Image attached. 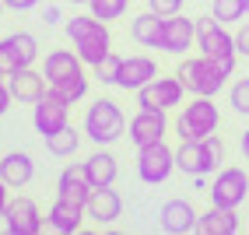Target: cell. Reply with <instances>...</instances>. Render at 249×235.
Instances as JSON below:
<instances>
[{
	"label": "cell",
	"mask_w": 249,
	"mask_h": 235,
	"mask_svg": "<svg viewBox=\"0 0 249 235\" xmlns=\"http://www.w3.org/2000/svg\"><path fill=\"white\" fill-rule=\"evenodd\" d=\"M67 36L77 49V56L85 63H91V67L112 53L109 49V28L102 25V18H95V14H74L67 21Z\"/></svg>",
	"instance_id": "1"
},
{
	"label": "cell",
	"mask_w": 249,
	"mask_h": 235,
	"mask_svg": "<svg viewBox=\"0 0 249 235\" xmlns=\"http://www.w3.org/2000/svg\"><path fill=\"white\" fill-rule=\"evenodd\" d=\"M176 77H179L182 85H186V91H193V95H218L231 74L221 67V60H214V56H196V60H182L179 71H176Z\"/></svg>",
	"instance_id": "2"
},
{
	"label": "cell",
	"mask_w": 249,
	"mask_h": 235,
	"mask_svg": "<svg viewBox=\"0 0 249 235\" xmlns=\"http://www.w3.org/2000/svg\"><path fill=\"white\" fill-rule=\"evenodd\" d=\"M218 123H221V112L214 106V95H196L176 120V130H179V141H204L218 130Z\"/></svg>",
	"instance_id": "3"
},
{
	"label": "cell",
	"mask_w": 249,
	"mask_h": 235,
	"mask_svg": "<svg viewBox=\"0 0 249 235\" xmlns=\"http://www.w3.org/2000/svg\"><path fill=\"white\" fill-rule=\"evenodd\" d=\"M221 141L214 137H204V141H182L179 144V151H176V169H182L186 176H207V172H214L221 165Z\"/></svg>",
	"instance_id": "4"
},
{
	"label": "cell",
	"mask_w": 249,
	"mask_h": 235,
	"mask_svg": "<svg viewBox=\"0 0 249 235\" xmlns=\"http://www.w3.org/2000/svg\"><path fill=\"white\" fill-rule=\"evenodd\" d=\"M123 112L116 102H109V98H98V102H91V109L85 112V133L95 141V144H112L116 137L123 133Z\"/></svg>",
	"instance_id": "5"
},
{
	"label": "cell",
	"mask_w": 249,
	"mask_h": 235,
	"mask_svg": "<svg viewBox=\"0 0 249 235\" xmlns=\"http://www.w3.org/2000/svg\"><path fill=\"white\" fill-rule=\"evenodd\" d=\"M172 169H176V151L165 144V141L141 147V155H137V176H141V182L158 186V182L169 179Z\"/></svg>",
	"instance_id": "6"
},
{
	"label": "cell",
	"mask_w": 249,
	"mask_h": 235,
	"mask_svg": "<svg viewBox=\"0 0 249 235\" xmlns=\"http://www.w3.org/2000/svg\"><path fill=\"white\" fill-rule=\"evenodd\" d=\"M196 46H200L204 56H214V60L239 56L235 36H228L225 21H218V18H200V21H196Z\"/></svg>",
	"instance_id": "7"
},
{
	"label": "cell",
	"mask_w": 249,
	"mask_h": 235,
	"mask_svg": "<svg viewBox=\"0 0 249 235\" xmlns=\"http://www.w3.org/2000/svg\"><path fill=\"white\" fill-rule=\"evenodd\" d=\"M182 95H186V85L179 77H155L144 88H137V106L141 109H172L182 102Z\"/></svg>",
	"instance_id": "8"
},
{
	"label": "cell",
	"mask_w": 249,
	"mask_h": 235,
	"mask_svg": "<svg viewBox=\"0 0 249 235\" xmlns=\"http://www.w3.org/2000/svg\"><path fill=\"white\" fill-rule=\"evenodd\" d=\"M207 193H211L214 207H235L239 211V204L249 193V176L242 169H221L218 176H214V186Z\"/></svg>",
	"instance_id": "9"
},
{
	"label": "cell",
	"mask_w": 249,
	"mask_h": 235,
	"mask_svg": "<svg viewBox=\"0 0 249 235\" xmlns=\"http://www.w3.org/2000/svg\"><path fill=\"white\" fill-rule=\"evenodd\" d=\"M67 98H63L53 85L46 88V95L36 102V112H32V123H36V130L42 133V137H49V133H56L60 127H67Z\"/></svg>",
	"instance_id": "10"
},
{
	"label": "cell",
	"mask_w": 249,
	"mask_h": 235,
	"mask_svg": "<svg viewBox=\"0 0 249 235\" xmlns=\"http://www.w3.org/2000/svg\"><path fill=\"white\" fill-rule=\"evenodd\" d=\"M36 53H39V46L28 32H14V36L0 39V71H4V77L21 71V67H32Z\"/></svg>",
	"instance_id": "11"
},
{
	"label": "cell",
	"mask_w": 249,
	"mask_h": 235,
	"mask_svg": "<svg viewBox=\"0 0 249 235\" xmlns=\"http://www.w3.org/2000/svg\"><path fill=\"white\" fill-rule=\"evenodd\" d=\"M165 130H169L165 109H141L134 120H130V141L137 147H147V144L165 141Z\"/></svg>",
	"instance_id": "12"
},
{
	"label": "cell",
	"mask_w": 249,
	"mask_h": 235,
	"mask_svg": "<svg viewBox=\"0 0 249 235\" xmlns=\"http://www.w3.org/2000/svg\"><path fill=\"white\" fill-rule=\"evenodd\" d=\"M4 217H7V232H11V235H39V232H42V214H39V207L32 204V200H25V197L11 200L7 211H4Z\"/></svg>",
	"instance_id": "13"
},
{
	"label": "cell",
	"mask_w": 249,
	"mask_h": 235,
	"mask_svg": "<svg viewBox=\"0 0 249 235\" xmlns=\"http://www.w3.org/2000/svg\"><path fill=\"white\" fill-rule=\"evenodd\" d=\"M158 77V67L151 56H123L120 60V74H116V88H144L147 81H155Z\"/></svg>",
	"instance_id": "14"
},
{
	"label": "cell",
	"mask_w": 249,
	"mask_h": 235,
	"mask_svg": "<svg viewBox=\"0 0 249 235\" xmlns=\"http://www.w3.org/2000/svg\"><path fill=\"white\" fill-rule=\"evenodd\" d=\"M85 214L91 217V221H98V225H112L116 217L123 214V200H120V193H116L112 186H95L91 197H88V204H85Z\"/></svg>",
	"instance_id": "15"
},
{
	"label": "cell",
	"mask_w": 249,
	"mask_h": 235,
	"mask_svg": "<svg viewBox=\"0 0 249 235\" xmlns=\"http://www.w3.org/2000/svg\"><path fill=\"white\" fill-rule=\"evenodd\" d=\"M196 39V21L182 18V14H169L165 18V36H161V49L165 53H186L190 42Z\"/></svg>",
	"instance_id": "16"
},
{
	"label": "cell",
	"mask_w": 249,
	"mask_h": 235,
	"mask_svg": "<svg viewBox=\"0 0 249 235\" xmlns=\"http://www.w3.org/2000/svg\"><path fill=\"white\" fill-rule=\"evenodd\" d=\"M200 225V214L193 211L190 200H169L161 207V228L172 232V235H186V232H196Z\"/></svg>",
	"instance_id": "17"
},
{
	"label": "cell",
	"mask_w": 249,
	"mask_h": 235,
	"mask_svg": "<svg viewBox=\"0 0 249 235\" xmlns=\"http://www.w3.org/2000/svg\"><path fill=\"white\" fill-rule=\"evenodd\" d=\"M7 88L18 102H39L46 95V74H36L32 67H21V71L7 74Z\"/></svg>",
	"instance_id": "18"
},
{
	"label": "cell",
	"mask_w": 249,
	"mask_h": 235,
	"mask_svg": "<svg viewBox=\"0 0 249 235\" xmlns=\"http://www.w3.org/2000/svg\"><path fill=\"white\" fill-rule=\"evenodd\" d=\"M91 182L85 176V169H63L60 172V182H56V193L60 200H67V204H77V207H85L88 204V197H91Z\"/></svg>",
	"instance_id": "19"
},
{
	"label": "cell",
	"mask_w": 249,
	"mask_h": 235,
	"mask_svg": "<svg viewBox=\"0 0 249 235\" xmlns=\"http://www.w3.org/2000/svg\"><path fill=\"white\" fill-rule=\"evenodd\" d=\"M130 36H134V42H141V46H158L161 49L165 18L158 11H144V14H137V18L130 21Z\"/></svg>",
	"instance_id": "20"
},
{
	"label": "cell",
	"mask_w": 249,
	"mask_h": 235,
	"mask_svg": "<svg viewBox=\"0 0 249 235\" xmlns=\"http://www.w3.org/2000/svg\"><path fill=\"white\" fill-rule=\"evenodd\" d=\"M196 232L204 235H235L239 232V214L235 207H214L200 214V225H196Z\"/></svg>",
	"instance_id": "21"
},
{
	"label": "cell",
	"mask_w": 249,
	"mask_h": 235,
	"mask_svg": "<svg viewBox=\"0 0 249 235\" xmlns=\"http://www.w3.org/2000/svg\"><path fill=\"white\" fill-rule=\"evenodd\" d=\"M81 217H85V207H77V204H67V200H60L56 197V204L49 207V228L53 232H63V235H74L81 232Z\"/></svg>",
	"instance_id": "22"
},
{
	"label": "cell",
	"mask_w": 249,
	"mask_h": 235,
	"mask_svg": "<svg viewBox=\"0 0 249 235\" xmlns=\"http://www.w3.org/2000/svg\"><path fill=\"white\" fill-rule=\"evenodd\" d=\"M32 172H36V165H32V158L25 151H11V155L0 162V179H4L7 186H25L32 179Z\"/></svg>",
	"instance_id": "23"
},
{
	"label": "cell",
	"mask_w": 249,
	"mask_h": 235,
	"mask_svg": "<svg viewBox=\"0 0 249 235\" xmlns=\"http://www.w3.org/2000/svg\"><path fill=\"white\" fill-rule=\"evenodd\" d=\"M81 63H85V60H81L77 53H67V49H53V53L46 56V71H42V74H46L49 85H56V81L77 74V71H81Z\"/></svg>",
	"instance_id": "24"
},
{
	"label": "cell",
	"mask_w": 249,
	"mask_h": 235,
	"mask_svg": "<svg viewBox=\"0 0 249 235\" xmlns=\"http://www.w3.org/2000/svg\"><path fill=\"white\" fill-rule=\"evenodd\" d=\"M81 169H85L91 186H112V182H116V158L109 155V151H95Z\"/></svg>",
	"instance_id": "25"
},
{
	"label": "cell",
	"mask_w": 249,
	"mask_h": 235,
	"mask_svg": "<svg viewBox=\"0 0 249 235\" xmlns=\"http://www.w3.org/2000/svg\"><path fill=\"white\" fill-rule=\"evenodd\" d=\"M46 141V147L49 151H53V155H74V151H77V144H81V137H77V130L67 123V127H60L56 133H49V137H42Z\"/></svg>",
	"instance_id": "26"
},
{
	"label": "cell",
	"mask_w": 249,
	"mask_h": 235,
	"mask_svg": "<svg viewBox=\"0 0 249 235\" xmlns=\"http://www.w3.org/2000/svg\"><path fill=\"white\" fill-rule=\"evenodd\" d=\"M53 88L67 98V102H77V98H85V91H88V77H85V71H77V74H71V77L56 81Z\"/></svg>",
	"instance_id": "27"
},
{
	"label": "cell",
	"mask_w": 249,
	"mask_h": 235,
	"mask_svg": "<svg viewBox=\"0 0 249 235\" xmlns=\"http://www.w3.org/2000/svg\"><path fill=\"white\" fill-rule=\"evenodd\" d=\"M242 14H249L246 0H214V18L218 21H242Z\"/></svg>",
	"instance_id": "28"
},
{
	"label": "cell",
	"mask_w": 249,
	"mask_h": 235,
	"mask_svg": "<svg viewBox=\"0 0 249 235\" xmlns=\"http://www.w3.org/2000/svg\"><path fill=\"white\" fill-rule=\"evenodd\" d=\"M88 7H91L95 18L112 21V18H120V14H126V0H88Z\"/></svg>",
	"instance_id": "29"
},
{
	"label": "cell",
	"mask_w": 249,
	"mask_h": 235,
	"mask_svg": "<svg viewBox=\"0 0 249 235\" xmlns=\"http://www.w3.org/2000/svg\"><path fill=\"white\" fill-rule=\"evenodd\" d=\"M231 109H235L239 116H249V77H239L235 85H231Z\"/></svg>",
	"instance_id": "30"
},
{
	"label": "cell",
	"mask_w": 249,
	"mask_h": 235,
	"mask_svg": "<svg viewBox=\"0 0 249 235\" xmlns=\"http://www.w3.org/2000/svg\"><path fill=\"white\" fill-rule=\"evenodd\" d=\"M120 60H123V56H116V53H109L106 60H98V63H95V77L102 81V85H116V74H120Z\"/></svg>",
	"instance_id": "31"
},
{
	"label": "cell",
	"mask_w": 249,
	"mask_h": 235,
	"mask_svg": "<svg viewBox=\"0 0 249 235\" xmlns=\"http://www.w3.org/2000/svg\"><path fill=\"white\" fill-rule=\"evenodd\" d=\"M147 4H151V11H158L161 18H169V14H179L182 0H147Z\"/></svg>",
	"instance_id": "32"
},
{
	"label": "cell",
	"mask_w": 249,
	"mask_h": 235,
	"mask_svg": "<svg viewBox=\"0 0 249 235\" xmlns=\"http://www.w3.org/2000/svg\"><path fill=\"white\" fill-rule=\"evenodd\" d=\"M235 49H239V56H249V21H242L235 32Z\"/></svg>",
	"instance_id": "33"
},
{
	"label": "cell",
	"mask_w": 249,
	"mask_h": 235,
	"mask_svg": "<svg viewBox=\"0 0 249 235\" xmlns=\"http://www.w3.org/2000/svg\"><path fill=\"white\" fill-rule=\"evenodd\" d=\"M11 98H14V95H11V88L4 85V81H0V116L7 112V106H11Z\"/></svg>",
	"instance_id": "34"
},
{
	"label": "cell",
	"mask_w": 249,
	"mask_h": 235,
	"mask_svg": "<svg viewBox=\"0 0 249 235\" xmlns=\"http://www.w3.org/2000/svg\"><path fill=\"white\" fill-rule=\"evenodd\" d=\"M4 4H7L11 11H28V7H36L39 0H4Z\"/></svg>",
	"instance_id": "35"
},
{
	"label": "cell",
	"mask_w": 249,
	"mask_h": 235,
	"mask_svg": "<svg viewBox=\"0 0 249 235\" xmlns=\"http://www.w3.org/2000/svg\"><path fill=\"white\" fill-rule=\"evenodd\" d=\"M42 21H46V25H56V21H60V7H46V11H42Z\"/></svg>",
	"instance_id": "36"
},
{
	"label": "cell",
	"mask_w": 249,
	"mask_h": 235,
	"mask_svg": "<svg viewBox=\"0 0 249 235\" xmlns=\"http://www.w3.org/2000/svg\"><path fill=\"white\" fill-rule=\"evenodd\" d=\"M7 204H11V200H7V182H4V179H0V214H4V211H7Z\"/></svg>",
	"instance_id": "37"
},
{
	"label": "cell",
	"mask_w": 249,
	"mask_h": 235,
	"mask_svg": "<svg viewBox=\"0 0 249 235\" xmlns=\"http://www.w3.org/2000/svg\"><path fill=\"white\" fill-rule=\"evenodd\" d=\"M242 155H246V158H249V127H246V130H242Z\"/></svg>",
	"instance_id": "38"
},
{
	"label": "cell",
	"mask_w": 249,
	"mask_h": 235,
	"mask_svg": "<svg viewBox=\"0 0 249 235\" xmlns=\"http://www.w3.org/2000/svg\"><path fill=\"white\" fill-rule=\"evenodd\" d=\"M67 4H88V0H67Z\"/></svg>",
	"instance_id": "39"
},
{
	"label": "cell",
	"mask_w": 249,
	"mask_h": 235,
	"mask_svg": "<svg viewBox=\"0 0 249 235\" xmlns=\"http://www.w3.org/2000/svg\"><path fill=\"white\" fill-rule=\"evenodd\" d=\"M4 7H7V4H4V0H0V11H4Z\"/></svg>",
	"instance_id": "40"
},
{
	"label": "cell",
	"mask_w": 249,
	"mask_h": 235,
	"mask_svg": "<svg viewBox=\"0 0 249 235\" xmlns=\"http://www.w3.org/2000/svg\"><path fill=\"white\" fill-rule=\"evenodd\" d=\"M246 7H249V0H246Z\"/></svg>",
	"instance_id": "41"
}]
</instances>
